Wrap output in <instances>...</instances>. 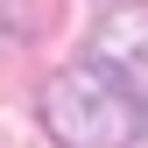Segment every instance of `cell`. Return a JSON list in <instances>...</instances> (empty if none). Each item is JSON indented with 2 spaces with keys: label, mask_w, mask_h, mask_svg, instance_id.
Masks as SVG:
<instances>
[{
  "label": "cell",
  "mask_w": 148,
  "mask_h": 148,
  "mask_svg": "<svg viewBox=\"0 0 148 148\" xmlns=\"http://www.w3.org/2000/svg\"><path fill=\"white\" fill-rule=\"evenodd\" d=\"M42 127L57 134V148H134L148 106L113 57H78L42 85Z\"/></svg>",
  "instance_id": "1"
}]
</instances>
